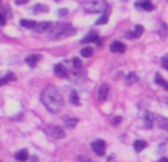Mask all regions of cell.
I'll list each match as a JSON object with an SVG mask.
<instances>
[{
    "instance_id": "cell-1",
    "label": "cell",
    "mask_w": 168,
    "mask_h": 162,
    "mask_svg": "<svg viewBox=\"0 0 168 162\" xmlns=\"http://www.w3.org/2000/svg\"><path fill=\"white\" fill-rule=\"evenodd\" d=\"M42 102L47 108V111H50L52 113H58L64 106V97L56 87L47 85L42 92Z\"/></svg>"
},
{
    "instance_id": "cell-2",
    "label": "cell",
    "mask_w": 168,
    "mask_h": 162,
    "mask_svg": "<svg viewBox=\"0 0 168 162\" xmlns=\"http://www.w3.org/2000/svg\"><path fill=\"white\" fill-rule=\"evenodd\" d=\"M75 34V30L68 24H58L52 28L50 31V37L53 40H59V38H65V37H69V35Z\"/></svg>"
},
{
    "instance_id": "cell-3",
    "label": "cell",
    "mask_w": 168,
    "mask_h": 162,
    "mask_svg": "<svg viewBox=\"0 0 168 162\" xmlns=\"http://www.w3.org/2000/svg\"><path fill=\"white\" fill-rule=\"evenodd\" d=\"M84 9L90 13H97V12H103L106 9V2L105 0H87L83 3Z\"/></svg>"
},
{
    "instance_id": "cell-4",
    "label": "cell",
    "mask_w": 168,
    "mask_h": 162,
    "mask_svg": "<svg viewBox=\"0 0 168 162\" xmlns=\"http://www.w3.org/2000/svg\"><path fill=\"white\" fill-rule=\"evenodd\" d=\"M105 147H106V145H105V142H103L102 139L94 140L92 143V149L96 152V155H99V156H103V155H105Z\"/></svg>"
},
{
    "instance_id": "cell-5",
    "label": "cell",
    "mask_w": 168,
    "mask_h": 162,
    "mask_svg": "<svg viewBox=\"0 0 168 162\" xmlns=\"http://www.w3.org/2000/svg\"><path fill=\"white\" fill-rule=\"evenodd\" d=\"M52 28H53V24H52V22L43 21V22H38L34 30H35L37 33H47V31H52Z\"/></svg>"
},
{
    "instance_id": "cell-6",
    "label": "cell",
    "mask_w": 168,
    "mask_h": 162,
    "mask_svg": "<svg viewBox=\"0 0 168 162\" xmlns=\"http://www.w3.org/2000/svg\"><path fill=\"white\" fill-rule=\"evenodd\" d=\"M109 96V85L108 84H102L100 88H99V94H97V99L99 102H105Z\"/></svg>"
},
{
    "instance_id": "cell-7",
    "label": "cell",
    "mask_w": 168,
    "mask_h": 162,
    "mask_svg": "<svg viewBox=\"0 0 168 162\" xmlns=\"http://www.w3.org/2000/svg\"><path fill=\"white\" fill-rule=\"evenodd\" d=\"M47 130H49V133H50V134L55 137V139H62V137H65L64 130H60V128L56 127V125H49V127H47Z\"/></svg>"
},
{
    "instance_id": "cell-8",
    "label": "cell",
    "mask_w": 168,
    "mask_h": 162,
    "mask_svg": "<svg viewBox=\"0 0 168 162\" xmlns=\"http://www.w3.org/2000/svg\"><path fill=\"white\" fill-rule=\"evenodd\" d=\"M144 33V28H143L142 25H136L134 31H128L126 34L127 38H137V37H140V35Z\"/></svg>"
},
{
    "instance_id": "cell-9",
    "label": "cell",
    "mask_w": 168,
    "mask_h": 162,
    "mask_svg": "<svg viewBox=\"0 0 168 162\" xmlns=\"http://www.w3.org/2000/svg\"><path fill=\"white\" fill-rule=\"evenodd\" d=\"M111 52H114V53H124L126 52V44L121 41H114L111 44Z\"/></svg>"
},
{
    "instance_id": "cell-10",
    "label": "cell",
    "mask_w": 168,
    "mask_h": 162,
    "mask_svg": "<svg viewBox=\"0 0 168 162\" xmlns=\"http://www.w3.org/2000/svg\"><path fill=\"white\" fill-rule=\"evenodd\" d=\"M94 41H99V35H97V33H94V31L89 33V34H87L83 40H81L83 44H89V43H94Z\"/></svg>"
},
{
    "instance_id": "cell-11",
    "label": "cell",
    "mask_w": 168,
    "mask_h": 162,
    "mask_svg": "<svg viewBox=\"0 0 168 162\" xmlns=\"http://www.w3.org/2000/svg\"><path fill=\"white\" fill-rule=\"evenodd\" d=\"M136 8H142L143 10H153V5L151 0H142V2H136Z\"/></svg>"
},
{
    "instance_id": "cell-12",
    "label": "cell",
    "mask_w": 168,
    "mask_h": 162,
    "mask_svg": "<svg viewBox=\"0 0 168 162\" xmlns=\"http://www.w3.org/2000/svg\"><path fill=\"white\" fill-rule=\"evenodd\" d=\"M55 74L60 78H67L68 77V71L64 68V65L62 63H58V65H55Z\"/></svg>"
},
{
    "instance_id": "cell-13",
    "label": "cell",
    "mask_w": 168,
    "mask_h": 162,
    "mask_svg": "<svg viewBox=\"0 0 168 162\" xmlns=\"http://www.w3.org/2000/svg\"><path fill=\"white\" fill-rule=\"evenodd\" d=\"M42 59V56L40 55H30L28 58H25V62L31 67V68H34L37 63H38V60Z\"/></svg>"
},
{
    "instance_id": "cell-14",
    "label": "cell",
    "mask_w": 168,
    "mask_h": 162,
    "mask_svg": "<svg viewBox=\"0 0 168 162\" xmlns=\"http://www.w3.org/2000/svg\"><path fill=\"white\" fill-rule=\"evenodd\" d=\"M28 158H30V155H28V150H27V149H22V150H19V152L15 155V159H16L18 162H25Z\"/></svg>"
},
{
    "instance_id": "cell-15",
    "label": "cell",
    "mask_w": 168,
    "mask_h": 162,
    "mask_svg": "<svg viewBox=\"0 0 168 162\" xmlns=\"http://www.w3.org/2000/svg\"><path fill=\"white\" fill-rule=\"evenodd\" d=\"M153 118H155V115H152V113H144V117H143V124H144V127L146 128H151L153 125Z\"/></svg>"
},
{
    "instance_id": "cell-16",
    "label": "cell",
    "mask_w": 168,
    "mask_h": 162,
    "mask_svg": "<svg viewBox=\"0 0 168 162\" xmlns=\"http://www.w3.org/2000/svg\"><path fill=\"white\" fill-rule=\"evenodd\" d=\"M19 24H21V27H25V28H35L37 27V22L31 21V19H21Z\"/></svg>"
},
{
    "instance_id": "cell-17",
    "label": "cell",
    "mask_w": 168,
    "mask_h": 162,
    "mask_svg": "<svg viewBox=\"0 0 168 162\" xmlns=\"http://www.w3.org/2000/svg\"><path fill=\"white\" fill-rule=\"evenodd\" d=\"M15 80H16V75L12 74V72H9V74H6L5 77L0 80V84L3 85V84H6V83H9V81H15Z\"/></svg>"
},
{
    "instance_id": "cell-18",
    "label": "cell",
    "mask_w": 168,
    "mask_h": 162,
    "mask_svg": "<svg viewBox=\"0 0 168 162\" xmlns=\"http://www.w3.org/2000/svg\"><path fill=\"white\" fill-rule=\"evenodd\" d=\"M146 146H148V143H146L144 140H136L134 142V150L136 152H142Z\"/></svg>"
},
{
    "instance_id": "cell-19",
    "label": "cell",
    "mask_w": 168,
    "mask_h": 162,
    "mask_svg": "<svg viewBox=\"0 0 168 162\" xmlns=\"http://www.w3.org/2000/svg\"><path fill=\"white\" fill-rule=\"evenodd\" d=\"M64 121H65V124H67V127L69 128H74L78 124V120L77 118H69V117H64Z\"/></svg>"
},
{
    "instance_id": "cell-20",
    "label": "cell",
    "mask_w": 168,
    "mask_h": 162,
    "mask_svg": "<svg viewBox=\"0 0 168 162\" xmlns=\"http://www.w3.org/2000/svg\"><path fill=\"white\" fill-rule=\"evenodd\" d=\"M155 83H156V84H159V85H162L165 90H168V83L162 77H161L159 74H156V75H155Z\"/></svg>"
},
{
    "instance_id": "cell-21",
    "label": "cell",
    "mask_w": 168,
    "mask_h": 162,
    "mask_svg": "<svg viewBox=\"0 0 168 162\" xmlns=\"http://www.w3.org/2000/svg\"><path fill=\"white\" fill-rule=\"evenodd\" d=\"M49 8L46 5H34L33 6V12L34 13H40V12H47Z\"/></svg>"
},
{
    "instance_id": "cell-22",
    "label": "cell",
    "mask_w": 168,
    "mask_h": 162,
    "mask_svg": "<svg viewBox=\"0 0 168 162\" xmlns=\"http://www.w3.org/2000/svg\"><path fill=\"white\" fill-rule=\"evenodd\" d=\"M92 55H93V49L90 46H86V47L81 49V56H83V58H90Z\"/></svg>"
},
{
    "instance_id": "cell-23",
    "label": "cell",
    "mask_w": 168,
    "mask_h": 162,
    "mask_svg": "<svg viewBox=\"0 0 168 162\" xmlns=\"http://www.w3.org/2000/svg\"><path fill=\"white\" fill-rule=\"evenodd\" d=\"M69 100H71V103H72V105H75V106H78V105H80V99H78V94H77V92H71V93H69Z\"/></svg>"
},
{
    "instance_id": "cell-24",
    "label": "cell",
    "mask_w": 168,
    "mask_h": 162,
    "mask_svg": "<svg viewBox=\"0 0 168 162\" xmlns=\"http://www.w3.org/2000/svg\"><path fill=\"white\" fill-rule=\"evenodd\" d=\"M139 81V77L136 75L134 72H130L128 75H127V84H134Z\"/></svg>"
},
{
    "instance_id": "cell-25",
    "label": "cell",
    "mask_w": 168,
    "mask_h": 162,
    "mask_svg": "<svg viewBox=\"0 0 168 162\" xmlns=\"http://www.w3.org/2000/svg\"><path fill=\"white\" fill-rule=\"evenodd\" d=\"M158 125H159L162 130H167V131H168V120H167V118L158 117Z\"/></svg>"
},
{
    "instance_id": "cell-26",
    "label": "cell",
    "mask_w": 168,
    "mask_h": 162,
    "mask_svg": "<svg viewBox=\"0 0 168 162\" xmlns=\"http://www.w3.org/2000/svg\"><path fill=\"white\" fill-rule=\"evenodd\" d=\"M106 22H108V13H105L103 16H100L97 21H96L97 25H103V24H106Z\"/></svg>"
},
{
    "instance_id": "cell-27",
    "label": "cell",
    "mask_w": 168,
    "mask_h": 162,
    "mask_svg": "<svg viewBox=\"0 0 168 162\" xmlns=\"http://www.w3.org/2000/svg\"><path fill=\"white\" fill-rule=\"evenodd\" d=\"M162 67H164L165 69H168V55L162 58Z\"/></svg>"
},
{
    "instance_id": "cell-28",
    "label": "cell",
    "mask_w": 168,
    "mask_h": 162,
    "mask_svg": "<svg viewBox=\"0 0 168 162\" xmlns=\"http://www.w3.org/2000/svg\"><path fill=\"white\" fill-rule=\"evenodd\" d=\"M59 15H60V16H65V15H68V9H60V10H59Z\"/></svg>"
},
{
    "instance_id": "cell-29",
    "label": "cell",
    "mask_w": 168,
    "mask_h": 162,
    "mask_svg": "<svg viewBox=\"0 0 168 162\" xmlns=\"http://www.w3.org/2000/svg\"><path fill=\"white\" fill-rule=\"evenodd\" d=\"M119 122H121V117H115V118L112 120V124H114V125H117Z\"/></svg>"
},
{
    "instance_id": "cell-30",
    "label": "cell",
    "mask_w": 168,
    "mask_h": 162,
    "mask_svg": "<svg viewBox=\"0 0 168 162\" xmlns=\"http://www.w3.org/2000/svg\"><path fill=\"white\" fill-rule=\"evenodd\" d=\"M78 161H80V162H92L90 159H87L86 156H80V158H78Z\"/></svg>"
},
{
    "instance_id": "cell-31",
    "label": "cell",
    "mask_w": 168,
    "mask_h": 162,
    "mask_svg": "<svg viewBox=\"0 0 168 162\" xmlns=\"http://www.w3.org/2000/svg\"><path fill=\"white\" fill-rule=\"evenodd\" d=\"M15 3L16 5H25V3H28V0H15Z\"/></svg>"
},
{
    "instance_id": "cell-32",
    "label": "cell",
    "mask_w": 168,
    "mask_h": 162,
    "mask_svg": "<svg viewBox=\"0 0 168 162\" xmlns=\"http://www.w3.org/2000/svg\"><path fill=\"white\" fill-rule=\"evenodd\" d=\"M31 162H38V159L37 158H31Z\"/></svg>"
},
{
    "instance_id": "cell-33",
    "label": "cell",
    "mask_w": 168,
    "mask_h": 162,
    "mask_svg": "<svg viewBox=\"0 0 168 162\" xmlns=\"http://www.w3.org/2000/svg\"><path fill=\"white\" fill-rule=\"evenodd\" d=\"M159 162H168V159H161Z\"/></svg>"
}]
</instances>
